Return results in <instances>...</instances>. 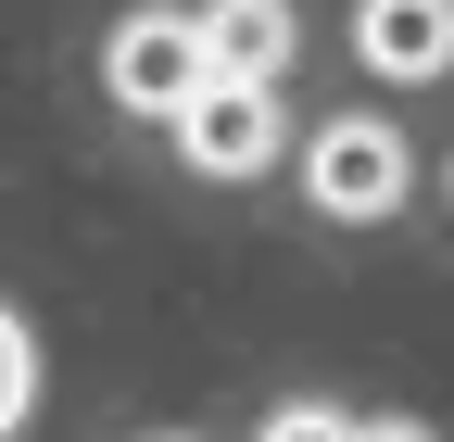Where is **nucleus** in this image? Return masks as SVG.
I'll return each instance as SVG.
<instances>
[{
  "instance_id": "nucleus-1",
  "label": "nucleus",
  "mask_w": 454,
  "mask_h": 442,
  "mask_svg": "<svg viewBox=\"0 0 454 442\" xmlns=\"http://www.w3.org/2000/svg\"><path fill=\"white\" fill-rule=\"evenodd\" d=\"M303 190H316V215H391L417 190V164H404V127H379V114H340V127H316L303 139Z\"/></svg>"
},
{
  "instance_id": "nucleus-2",
  "label": "nucleus",
  "mask_w": 454,
  "mask_h": 442,
  "mask_svg": "<svg viewBox=\"0 0 454 442\" xmlns=\"http://www.w3.org/2000/svg\"><path fill=\"white\" fill-rule=\"evenodd\" d=\"M101 89L127 101V114H164V127H177V101L202 89V26L190 13H127V26L101 38Z\"/></svg>"
},
{
  "instance_id": "nucleus-8",
  "label": "nucleus",
  "mask_w": 454,
  "mask_h": 442,
  "mask_svg": "<svg viewBox=\"0 0 454 442\" xmlns=\"http://www.w3.org/2000/svg\"><path fill=\"white\" fill-rule=\"evenodd\" d=\"M354 442H429V430H417V417H379V430H354Z\"/></svg>"
},
{
  "instance_id": "nucleus-6",
  "label": "nucleus",
  "mask_w": 454,
  "mask_h": 442,
  "mask_svg": "<svg viewBox=\"0 0 454 442\" xmlns=\"http://www.w3.org/2000/svg\"><path fill=\"white\" fill-rule=\"evenodd\" d=\"M38 405V354H26V328H13V304H0V430H13Z\"/></svg>"
},
{
  "instance_id": "nucleus-7",
  "label": "nucleus",
  "mask_w": 454,
  "mask_h": 442,
  "mask_svg": "<svg viewBox=\"0 0 454 442\" xmlns=\"http://www.w3.org/2000/svg\"><path fill=\"white\" fill-rule=\"evenodd\" d=\"M265 442H354V417H328V405H278Z\"/></svg>"
},
{
  "instance_id": "nucleus-4",
  "label": "nucleus",
  "mask_w": 454,
  "mask_h": 442,
  "mask_svg": "<svg viewBox=\"0 0 454 442\" xmlns=\"http://www.w3.org/2000/svg\"><path fill=\"white\" fill-rule=\"evenodd\" d=\"M202 76H253V89H278V64H291V0H202Z\"/></svg>"
},
{
  "instance_id": "nucleus-3",
  "label": "nucleus",
  "mask_w": 454,
  "mask_h": 442,
  "mask_svg": "<svg viewBox=\"0 0 454 442\" xmlns=\"http://www.w3.org/2000/svg\"><path fill=\"white\" fill-rule=\"evenodd\" d=\"M177 139H190L202 178H265L291 127H278V89H253V76H202V89L177 101Z\"/></svg>"
},
{
  "instance_id": "nucleus-5",
  "label": "nucleus",
  "mask_w": 454,
  "mask_h": 442,
  "mask_svg": "<svg viewBox=\"0 0 454 442\" xmlns=\"http://www.w3.org/2000/svg\"><path fill=\"white\" fill-rule=\"evenodd\" d=\"M354 51L379 76H454V0H366Z\"/></svg>"
}]
</instances>
